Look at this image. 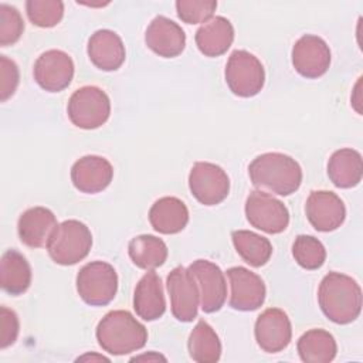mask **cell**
Listing matches in <instances>:
<instances>
[{"label":"cell","mask_w":363,"mask_h":363,"mask_svg":"<svg viewBox=\"0 0 363 363\" xmlns=\"http://www.w3.org/2000/svg\"><path fill=\"white\" fill-rule=\"evenodd\" d=\"M196 45L206 57H218L227 52L234 41V27L223 16H216L196 31Z\"/></svg>","instance_id":"7402d4cb"},{"label":"cell","mask_w":363,"mask_h":363,"mask_svg":"<svg viewBox=\"0 0 363 363\" xmlns=\"http://www.w3.org/2000/svg\"><path fill=\"white\" fill-rule=\"evenodd\" d=\"M92 234L78 220H65L52 231L47 251L51 259L60 265H74L82 261L91 251Z\"/></svg>","instance_id":"277c9868"},{"label":"cell","mask_w":363,"mask_h":363,"mask_svg":"<svg viewBox=\"0 0 363 363\" xmlns=\"http://www.w3.org/2000/svg\"><path fill=\"white\" fill-rule=\"evenodd\" d=\"M248 174L255 187L279 196L295 193L302 183L299 163L294 157L278 152L257 156L248 166Z\"/></svg>","instance_id":"7a4b0ae2"},{"label":"cell","mask_w":363,"mask_h":363,"mask_svg":"<svg viewBox=\"0 0 363 363\" xmlns=\"http://www.w3.org/2000/svg\"><path fill=\"white\" fill-rule=\"evenodd\" d=\"M128 252L132 262L146 271L162 267L167 259V245L163 240L150 234L133 237L129 241Z\"/></svg>","instance_id":"4316f807"},{"label":"cell","mask_w":363,"mask_h":363,"mask_svg":"<svg viewBox=\"0 0 363 363\" xmlns=\"http://www.w3.org/2000/svg\"><path fill=\"white\" fill-rule=\"evenodd\" d=\"M88 57L102 71H116L125 61L126 51L122 38L112 30H98L88 40Z\"/></svg>","instance_id":"d6986e66"},{"label":"cell","mask_w":363,"mask_h":363,"mask_svg":"<svg viewBox=\"0 0 363 363\" xmlns=\"http://www.w3.org/2000/svg\"><path fill=\"white\" fill-rule=\"evenodd\" d=\"M78 362L79 360H105V362H109V359L104 357V356H98V354H85V356H81L77 359Z\"/></svg>","instance_id":"8d00e7d4"},{"label":"cell","mask_w":363,"mask_h":363,"mask_svg":"<svg viewBox=\"0 0 363 363\" xmlns=\"http://www.w3.org/2000/svg\"><path fill=\"white\" fill-rule=\"evenodd\" d=\"M20 323L17 313L7 306L0 308V349L11 346L18 336Z\"/></svg>","instance_id":"e575fe53"},{"label":"cell","mask_w":363,"mask_h":363,"mask_svg":"<svg viewBox=\"0 0 363 363\" xmlns=\"http://www.w3.org/2000/svg\"><path fill=\"white\" fill-rule=\"evenodd\" d=\"M35 82L48 92L64 91L74 78L72 58L61 50L43 52L34 64Z\"/></svg>","instance_id":"7c38bea8"},{"label":"cell","mask_w":363,"mask_h":363,"mask_svg":"<svg viewBox=\"0 0 363 363\" xmlns=\"http://www.w3.org/2000/svg\"><path fill=\"white\" fill-rule=\"evenodd\" d=\"M133 309L139 318L152 322L163 316L166 301L160 277L155 269L147 271L136 284L133 294Z\"/></svg>","instance_id":"44dd1931"},{"label":"cell","mask_w":363,"mask_h":363,"mask_svg":"<svg viewBox=\"0 0 363 363\" xmlns=\"http://www.w3.org/2000/svg\"><path fill=\"white\" fill-rule=\"evenodd\" d=\"M132 360H163L166 362V357H163L162 354H157L155 352H150L149 354H142V356H136Z\"/></svg>","instance_id":"d590c367"},{"label":"cell","mask_w":363,"mask_h":363,"mask_svg":"<svg viewBox=\"0 0 363 363\" xmlns=\"http://www.w3.org/2000/svg\"><path fill=\"white\" fill-rule=\"evenodd\" d=\"M328 176L339 189L357 186L363 176L362 155L349 147L336 150L328 162Z\"/></svg>","instance_id":"cb8c5ba5"},{"label":"cell","mask_w":363,"mask_h":363,"mask_svg":"<svg viewBox=\"0 0 363 363\" xmlns=\"http://www.w3.org/2000/svg\"><path fill=\"white\" fill-rule=\"evenodd\" d=\"M0 78L1 102H6L10 96L14 95L20 82V72L17 64L6 55H0Z\"/></svg>","instance_id":"836d02e7"},{"label":"cell","mask_w":363,"mask_h":363,"mask_svg":"<svg viewBox=\"0 0 363 363\" xmlns=\"http://www.w3.org/2000/svg\"><path fill=\"white\" fill-rule=\"evenodd\" d=\"M95 335L98 345L113 356L136 352L147 340L146 328L128 311L108 312L99 320Z\"/></svg>","instance_id":"3957f363"},{"label":"cell","mask_w":363,"mask_h":363,"mask_svg":"<svg viewBox=\"0 0 363 363\" xmlns=\"http://www.w3.org/2000/svg\"><path fill=\"white\" fill-rule=\"evenodd\" d=\"M187 269L197 284L203 312L220 311L227 298V282L220 267L208 259H196Z\"/></svg>","instance_id":"30bf717a"},{"label":"cell","mask_w":363,"mask_h":363,"mask_svg":"<svg viewBox=\"0 0 363 363\" xmlns=\"http://www.w3.org/2000/svg\"><path fill=\"white\" fill-rule=\"evenodd\" d=\"M167 291L173 316L180 322H191L197 318L200 292L193 275L184 267H176L167 275Z\"/></svg>","instance_id":"8fae6325"},{"label":"cell","mask_w":363,"mask_h":363,"mask_svg":"<svg viewBox=\"0 0 363 363\" xmlns=\"http://www.w3.org/2000/svg\"><path fill=\"white\" fill-rule=\"evenodd\" d=\"M254 335L258 346L264 352L278 353L291 343V320L282 309L268 308L257 318Z\"/></svg>","instance_id":"9a60e30c"},{"label":"cell","mask_w":363,"mask_h":363,"mask_svg":"<svg viewBox=\"0 0 363 363\" xmlns=\"http://www.w3.org/2000/svg\"><path fill=\"white\" fill-rule=\"evenodd\" d=\"M217 9L214 0H179L176 1V11L182 21L187 24H200L213 18Z\"/></svg>","instance_id":"1f68e13d"},{"label":"cell","mask_w":363,"mask_h":363,"mask_svg":"<svg viewBox=\"0 0 363 363\" xmlns=\"http://www.w3.org/2000/svg\"><path fill=\"white\" fill-rule=\"evenodd\" d=\"M0 284L10 295L24 294L31 284V267L26 257L16 250H7L0 261Z\"/></svg>","instance_id":"d4e9b609"},{"label":"cell","mask_w":363,"mask_h":363,"mask_svg":"<svg viewBox=\"0 0 363 363\" xmlns=\"http://www.w3.org/2000/svg\"><path fill=\"white\" fill-rule=\"evenodd\" d=\"M292 65L305 78L322 77L330 65L329 45L318 35H302L292 48Z\"/></svg>","instance_id":"5bb4252c"},{"label":"cell","mask_w":363,"mask_h":363,"mask_svg":"<svg viewBox=\"0 0 363 363\" xmlns=\"http://www.w3.org/2000/svg\"><path fill=\"white\" fill-rule=\"evenodd\" d=\"M305 213L311 225L322 233L339 228L346 218V207L340 197L328 190H315L309 194Z\"/></svg>","instance_id":"2e32d148"},{"label":"cell","mask_w":363,"mask_h":363,"mask_svg":"<svg viewBox=\"0 0 363 363\" xmlns=\"http://www.w3.org/2000/svg\"><path fill=\"white\" fill-rule=\"evenodd\" d=\"M28 20L41 28L57 26L64 16V3L58 0H28L26 3Z\"/></svg>","instance_id":"4dcf8cb0"},{"label":"cell","mask_w":363,"mask_h":363,"mask_svg":"<svg viewBox=\"0 0 363 363\" xmlns=\"http://www.w3.org/2000/svg\"><path fill=\"white\" fill-rule=\"evenodd\" d=\"M231 238L235 251L248 265L258 268L269 261L272 245L268 238L248 230L233 231Z\"/></svg>","instance_id":"f1b7e54d"},{"label":"cell","mask_w":363,"mask_h":363,"mask_svg":"<svg viewBox=\"0 0 363 363\" xmlns=\"http://www.w3.org/2000/svg\"><path fill=\"white\" fill-rule=\"evenodd\" d=\"M69 121L81 129H96L102 126L111 115V101L105 91L86 85L77 89L67 106Z\"/></svg>","instance_id":"8992f818"},{"label":"cell","mask_w":363,"mask_h":363,"mask_svg":"<svg viewBox=\"0 0 363 363\" xmlns=\"http://www.w3.org/2000/svg\"><path fill=\"white\" fill-rule=\"evenodd\" d=\"M318 302L329 320L337 325H347L360 315L362 289L352 277L329 272L319 285Z\"/></svg>","instance_id":"6da1fadb"},{"label":"cell","mask_w":363,"mask_h":363,"mask_svg":"<svg viewBox=\"0 0 363 363\" xmlns=\"http://www.w3.org/2000/svg\"><path fill=\"white\" fill-rule=\"evenodd\" d=\"M224 74L230 91L241 98L255 96L265 82V71L261 61L245 50L231 52Z\"/></svg>","instance_id":"52a82bcc"},{"label":"cell","mask_w":363,"mask_h":363,"mask_svg":"<svg viewBox=\"0 0 363 363\" xmlns=\"http://www.w3.org/2000/svg\"><path fill=\"white\" fill-rule=\"evenodd\" d=\"M230 281V306L235 311H255L265 301V284L252 271L244 267L227 269Z\"/></svg>","instance_id":"4fadbf2b"},{"label":"cell","mask_w":363,"mask_h":363,"mask_svg":"<svg viewBox=\"0 0 363 363\" xmlns=\"http://www.w3.org/2000/svg\"><path fill=\"white\" fill-rule=\"evenodd\" d=\"M187 347L190 357L197 363H214L221 356V342L206 320L196 323L189 336Z\"/></svg>","instance_id":"83f0119b"},{"label":"cell","mask_w":363,"mask_h":363,"mask_svg":"<svg viewBox=\"0 0 363 363\" xmlns=\"http://www.w3.org/2000/svg\"><path fill=\"white\" fill-rule=\"evenodd\" d=\"M292 255L295 261L305 269H318L326 259L323 244L312 235H298L292 244Z\"/></svg>","instance_id":"f546056e"},{"label":"cell","mask_w":363,"mask_h":363,"mask_svg":"<svg viewBox=\"0 0 363 363\" xmlns=\"http://www.w3.org/2000/svg\"><path fill=\"white\" fill-rule=\"evenodd\" d=\"M112 177L113 167L102 156H84L71 167V182L74 187L86 194H95L105 190L111 184Z\"/></svg>","instance_id":"e0dca14e"},{"label":"cell","mask_w":363,"mask_h":363,"mask_svg":"<svg viewBox=\"0 0 363 363\" xmlns=\"http://www.w3.org/2000/svg\"><path fill=\"white\" fill-rule=\"evenodd\" d=\"M245 216L248 223L267 234H279L289 224L286 206L271 194L254 190L245 200Z\"/></svg>","instance_id":"ba28073f"},{"label":"cell","mask_w":363,"mask_h":363,"mask_svg":"<svg viewBox=\"0 0 363 363\" xmlns=\"http://www.w3.org/2000/svg\"><path fill=\"white\" fill-rule=\"evenodd\" d=\"M118 275L115 268L104 261L85 264L77 275V292L91 306H105L116 295Z\"/></svg>","instance_id":"5b68a950"},{"label":"cell","mask_w":363,"mask_h":363,"mask_svg":"<svg viewBox=\"0 0 363 363\" xmlns=\"http://www.w3.org/2000/svg\"><path fill=\"white\" fill-rule=\"evenodd\" d=\"M189 189L199 203L216 206L228 196L230 179L220 166L197 162L189 173Z\"/></svg>","instance_id":"9c48e42d"},{"label":"cell","mask_w":363,"mask_h":363,"mask_svg":"<svg viewBox=\"0 0 363 363\" xmlns=\"http://www.w3.org/2000/svg\"><path fill=\"white\" fill-rule=\"evenodd\" d=\"M149 221L160 234H177L189 223V210L180 199L166 196L152 204Z\"/></svg>","instance_id":"603a6c76"},{"label":"cell","mask_w":363,"mask_h":363,"mask_svg":"<svg viewBox=\"0 0 363 363\" xmlns=\"http://www.w3.org/2000/svg\"><path fill=\"white\" fill-rule=\"evenodd\" d=\"M145 43L159 57L174 58L180 55L186 47V34L173 20L157 16L146 28Z\"/></svg>","instance_id":"ac0fdd59"},{"label":"cell","mask_w":363,"mask_h":363,"mask_svg":"<svg viewBox=\"0 0 363 363\" xmlns=\"http://www.w3.org/2000/svg\"><path fill=\"white\" fill-rule=\"evenodd\" d=\"M58 225L54 213L45 207H31L26 210L17 223L21 242L31 248L47 247V242Z\"/></svg>","instance_id":"ffe728a7"},{"label":"cell","mask_w":363,"mask_h":363,"mask_svg":"<svg viewBox=\"0 0 363 363\" xmlns=\"http://www.w3.org/2000/svg\"><path fill=\"white\" fill-rule=\"evenodd\" d=\"M298 353L305 363H329L335 359L337 346L335 337L323 329H311L298 339Z\"/></svg>","instance_id":"484cf974"},{"label":"cell","mask_w":363,"mask_h":363,"mask_svg":"<svg viewBox=\"0 0 363 363\" xmlns=\"http://www.w3.org/2000/svg\"><path fill=\"white\" fill-rule=\"evenodd\" d=\"M24 31L20 11L6 3L0 4V45L7 47L17 43Z\"/></svg>","instance_id":"d6a6232c"}]
</instances>
